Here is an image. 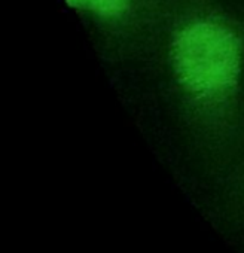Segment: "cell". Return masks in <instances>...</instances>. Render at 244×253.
Wrapping results in <instances>:
<instances>
[{
    "instance_id": "obj_1",
    "label": "cell",
    "mask_w": 244,
    "mask_h": 253,
    "mask_svg": "<svg viewBox=\"0 0 244 253\" xmlns=\"http://www.w3.org/2000/svg\"><path fill=\"white\" fill-rule=\"evenodd\" d=\"M173 64L179 81L189 92L201 98L219 97L238 82L240 46L226 27L208 21L194 23L176 36Z\"/></svg>"
},
{
    "instance_id": "obj_2",
    "label": "cell",
    "mask_w": 244,
    "mask_h": 253,
    "mask_svg": "<svg viewBox=\"0 0 244 253\" xmlns=\"http://www.w3.org/2000/svg\"><path fill=\"white\" fill-rule=\"evenodd\" d=\"M67 3L75 6V8H81L83 9V5H85V0H67Z\"/></svg>"
}]
</instances>
